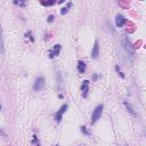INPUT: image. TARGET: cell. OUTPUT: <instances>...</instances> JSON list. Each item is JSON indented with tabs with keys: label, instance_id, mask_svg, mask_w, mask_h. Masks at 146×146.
Returning <instances> with one entry per match:
<instances>
[{
	"label": "cell",
	"instance_id": "1",
	"mask_svg": "<svg viewBox=\"0 0 146 146\" xmlns=\"http://www.w3.org/2000/svg\"><path fill=\"white\" fill-rule=\"evenodd\" d=\"M103 110H104V105H103V104L96 106V108L94 110V112H92V114H91V120H90V124H91V125L95 124V123L100 119V116H102V114H103Z\"/></svg>",
	"mask_w": 146,
	"mask_h": 146
},
{
	"label": "cell",
	"instance_id": "2",
	"mask_svg": "<svg viewBox=\"0 0 146 146\" xmlns=\"http://www.w3.org/2000/svg\"><path fill=\"white\" fill-rule=\"evenodd\" d=\"M122 46H123L124 50H125L129 55L132 56V55L135 54V47H132V44H131V42H130V40H129L128 36H124V38L122 39Z\"/></svg>",
	"mask_w": 146,
	"mask_h": 146
},
{
	"label": "cell",
	"instance_id": "3",
	"mask_svg": "<svg viewBox=\"0 0 146 146\" xmlns=\"http://www.w3.org/2000/svg\"><path fill=\"white\" fill-rule=\"evenodd\" d=\"M46 84V81L42 76H38L35 80H34V84H33V90L34 91H41L43 89Z\"/></svg>",
	"mask_w": 146,
	"mask_h": 146
},
{
	"label": "cell",
	"instance_id": "4",
	"mask_svg": "<svg viewBox=\"0 0 146 146\" xmlns=\"http://www.w3.org/2000/svg\"><path fill=\"white\" fill-rule=\"evenodd\" d=\"M67 107H68V105H67V104H64V105L60 106V108L58 110V112L55 113V120H56L57 123H59V122L62 121V119H63V114L66 112Z\"/></svg>",
	"mask_w": 146,
	"mask_h": 146
},
{
	"label": "cell",
	"instance_id": "5",
	"mask_svg": "<svg viewBox=\"0 0 146 146\" xmlns=\"http://www.w3.org/2000/svg\"><path fill=\"white\" fill-rule=\"evenodd\" d=\"M125 23H127V18H125L123 15L117 14V15L115 16V25H116L117 27H122Z\"/></svg>",
	"mask_w": 146,
	"mask_h": 146
},
{
	"label": "cell",
	"instance_id": "6",
	"mask_svg": "<svg viewBox=\"0 0 146 146\" xmlns=\"http://www.w3.org/2000/svg\"><path fill=\"white\" fill-rule=\"evenodd\" d=\"M60 49H62V46L60 44H55L54 47H52V49L49 51V58H54V57H56V56H58L59 55V52H60Z\"/></svg>",
	"mask_w": 146,
	"mask_h": 146
},
{
	"label": "cell",
	"instance_id": "7",
	"mask_svg": "<svg viewBox=\"0 0 146 146\" xmlns=\"http://www.w3.org/2000/svg\"><path fill=\"white\" fill-rule=\"evenodd\" d=\"M89 81L88 80H83L82 81V84H81V91H82V96L86 98L88 92H89Z\"/></svg>",
	"mask_w": 146,
	"mask_h": 146
},
{
	"label": "cell",
	"instance_id": "8",
	"mask_svg": "<svg viewBox=\"0 0 146 146\" xmlns=\"http://www.w3.org/2000/svg\"><path fill=\"white\" fill-rule=\"evenodd\" d=\"M98 55H99V46H98V41L96 40L95 43H94V48L91 50V58L95 59V58L98 57Z\"/></svg>",
	"mask_w": 146,
	"mask_h": 146
},
{
	"label": "cell",
	"instance_id": "9",
	"mask_svg": "<svg viewBox=\"0 0 146 146\" xmlns=\"http://www.w3.org/2000/svg\"><path fill=\"white\" fill-rule=\"evenodd\" d=\"M0 54L1 55H5V42H3V36H2L1 22H0Z\"/></svg>",
	"mask_w": 146,
	"mask_h": 146
},
{
	"label": "cell",
	"instance_id": "10",
	"mask_svg": "<svg viewBox=\"0 0 146 146\" xmlns=\"http://www.w3.org/2000/svg\"><path fill=\"white\" fill-rule=\"evenodd\" d=\"M86 70H87L86 63L82 62V60H79V62H78V71H79V73H84Z\"/></svg>",
	"mask_w": 146,
	"mask_h": 146
},
{
	"label": "cell",
	"instance_id": "11",
	"mask_svg": "<svg viewBox=\"0 0 146 146\" xmlns=\"http://www.w3.org/2000/svg\"><path fill=\"white\" fill-rule=\"evenodd\" d=\"M72 5H73V3H72L71 1H70V2H67V3H66V6H65V7H63V8L60 9V15H66V14H67V11L70 10V8L72 7Z\"/></svg>",
	"mask_w": 146,
	"mask_h": 146
},
{
	"label": "cell",
	"instance_id": "12",
	"mask_svg": "<svg viewBox=\"0 0 146 146\" xmlns=\"http://www.w3.org/2000/svg\"><path fill=\"white\" fill-rule=\"evenodd\" d=\"M56 76H57V86H58V89H62V82H63V80H62V74H60V72H57Z\"/></svg>",
	"mask_w": 146,
	"mask_h": 146
},
{
	"label": "cell",
	"instance_id": "13",
	"mask_svg": "<svg viewBox=\"0 0 146 146\" xmlns=\"http://www.w3.org/2000/svg\"><path fill=\"white\" fill-rule=\"evenodd\" d=\"M124 105H125V107H127V110L132 114V115H136V113H135V111H133V108L131 107V105L128 103V102H124Z\"/></svg>",
	"mask_w": 146,
	"mask_h": 146
},
{
	"label": "cell",
	"instance_id": "14",
	"mask_svg": "<svg viewBox=\"0 0 146 146\" xmlns=\"http://www.w3.org/2000/svg\"><path fill=\"white\" fill-rule=\"evenodd\" d=\"M40 3H41L42 6H46V7H47V6H52V5H55L56 2H55V0H52V1H41Z\"/></svg>",
	"mask_w": 146,
	"mask_h": 146
},
{
	"label": "cell",
	"instance_id": "15",
	"mask_svg": "<svg viewBox=\"0 0 146 146\" xmlns=\"http://www.w3.org/2000/svg\"><path fill=\"white\" fill-rule=\"evenodd\" d=\"M25 36H26V38H29L32 42H34V38H33V35H32V32H31V31H27V32L25 33Z\"/></svg>",
	"mask_w": 146,
	"mask_h": 146
},
{
	"label": "cell",
	"instance_id": "16",
	"mask_svg": "<svg viewBox=\"0 0 146 146\" xmlns=\"http://www.w3.org/2000/svg\"><path fill=\"white\" fill-rule=\"evenodd\" d=\"M81 132H82V133H84L86 136H90V132L87 130V128H86L84 125H83V127H81Z\"/></svg>",
	"mask_w": 146,
	"mask_h": 146
},
{
	"label": "cell",
	"instance_id": "17",
	"mask_svg": "<svg viewBox=\"0 0 146 146\" xmlns=\"http://www.w3.org/2000/svg\"><path fill=\"white\" fill-rule=\"evenodd\" d=\"M115 70H116V72H117L119 74H120V76H121V78H124V74H123V73L121 72V70H120L119 65H116V66H115Z\"/></svg>",
	"mask_w": 146,
	"mask_h": 146
},
{
	"label": "cell",
	"instance_id": "18",
	"mask_svg": "<svg viewBox=\"0 0 146 146\" xmlns=\"http://www.w3.org/2000/svg\"><path fill=\"white\" fill-rule=\"evenodd\" d=\"M33 144H34V145H36V146H40V145H39V140H38V137H36L35 135L33 136Z\"/></svg>",
	"mask_w": 146,
	"mask_h": 146
},
{
	"label": "cell",
	"instance_id": "19",
	"mask_svg": "<svg viewBox=\"0 0 146 146\" xmlns=\"http://www.w3.org/2000/svg\"><path fill=\"white\" fill-rule=\"evenodd\" d=\"M54 18H55V16H54V15H49V16H48V18H47L48 23H51V22L54 21Z\"/></svg>",
	"mask_w": 146,
	"mask_h": 146
},
{
	"label": "cell",
	"instance_id": "20",
	"mask_svg": "<svg viewBox=\"0 0 146 146\" xmlns=\"http://www.w3.org/2000/svg\"><path fill=\"white\" fill-rule=\"evenodd\" d=\"M14 3L18 6H25V2H22V1H14Z\"/></svg>",
	"mask_w": 146,
	"mask_h": 146
},
{
	"label": "cell",
	"instance_id": "21",
	"mask_svg": "<svg viewBox=\"0 0 146 146\" xmlns=\"http://www.w3.org/2000/svg\"><path fill=\"white\" fill-rule=\"evenodd\" d=\"M97 78H98V75H97V74H94V76H92V79H94V80H96Z\"/></svg>",
	"mask_w": 146,
	"mask_h": 146
},
{
	"label": "cell",
	"instance_id": "22",
	"mask_svg": "<svg viewBox=\"0 0 146 146\" xmlns=\"http://www.w3.org/2000/svg\"><path fill=\"white\" fill-rule=\"evenodd\" d=\"M0 111H1V104H0Z\"/></svg>",
	"mask_w": 146,
	"mask_h": 146
},
{
	"label": "cell",
	"instance_id": "23",
	"mask_svg": "<svg viewBox=\"0 0 146 146\" xmlns=\"http://www.w3.org/2000/svg\"><path fill=\"white\" fill-rule=\"evenodd\" d=\"M55 146H58V145H55Z\"/></svg>",
	"mask_w": 146,
	"mask_h": 146
}]
</instances>
